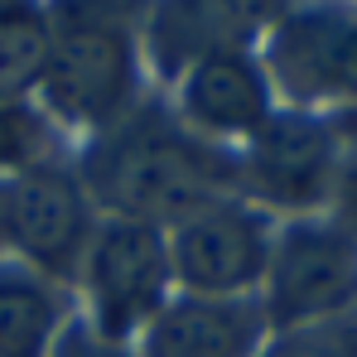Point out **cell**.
<instances>
[{
  "label": "cell",
  "instance_id": "4",
  "mask_svg": "<svg viewBox=\"0 0 357 357\" xmlns=\"http://www.w3.org/2000/svg\"><path fill=\"white\" fill-rule=\"evenodd\" d=\"M169 232L130 218H102L82 256V290L92 309V333L126 348L169 304Z\"/></svg>",
  "mask_w": 357,
  "mask_h": 357
},
{
  "label": "cell",
  "instance_id": "12",
  "mask_svg": "<svg viewBox=\"0 0 357 357\" xmlns=\"http://www.w3.org/2000/svg\"><path fill=\"white\" fill-rule=\"evenodd\" d=\"M63 304L54 280L20 261H0V357H54Z\"/></svg>",
  "mask_w": 357,
  "mask_h": 357
},
{
  "label": "cell",
  "instance_id": "10",
  "mask_svg": "<svg viewBox=\"0 0 357 357\" xmlns=\"http://www.w3.org/2000/svg\"><path fill=\"white\" fill-rule=\"evenodd\" d=\"M256 295L203 299L174 295L140 333V357H256L266 338Z\"/></svg>",
  "mask_w": 357,
  "mask_h": 357
},
{
  "label": "cell",
  "instance_id": "9",
  "mask_svg": "<svg viewBox=\"0 0 357 357\" xmlns=\"http://www.w3.org/2000/svg\"><path fill=\"white\" fill-rule=\"evenodd\" d=\"M271 97L275 92L266 82V68L251 49H218V54H203V59H193L183 68V77H178V121L208 145L246 140L275 112Z\"/></svg>",
  "mask_w": 357,
  "mask_h": 357
},
{
  "label": "cell",
  "instance_id": "3",
  "mask_svg": "<svg viewBox=\"0 0 357 357\" xmlns=\"http://www.w3.org/2000/svg\"><path fill=\"white\" fill-rule=\"evenodd\" d=\"M261 314L271 333H295L357 314V237L338 218H295L271 241Z\"/></svg>",
  "mask_w": 357,
  "mask_h": 357
},
{
  "label": "cell",
  "instance_id": "5",
  "mask_svg": "<svg viewBox=\"0 0 357 357\" xmlns=\"http://www.w3.org/2000/svg\"><path fill=\"white\" fill-rule=\"evenodd\" d=\"M261 68L290 112L328 116L357 107V5L280 10L266 29Z\"/></svg>",
  "mask_w": 357,
  "mask_h": 357
},
{
  "label": "cell",
  "instance_id": "11",
  "mask_svg": "<svg viewBox=\"0 0 357 357\" xmlns=\"http://www.w3.org/2000/svg\"><path fill=\"white\" fill-rule=\"evenodd\" d=\"M256 5H165L150 20V44H155V63L160 68H188L203 54L218 49H246V39L261 29Z\"/></svg>",
  "mask_w": 357,
  "mask_h": 357
},
{
  "label": "cell",
  "instance_id": "14",
  "mask_svg": "<svg viewBox=\"0 0 357 357\" xmlns=\"http://www.w3.org/2000/svg\"><path fill=\"white\" fill-rule=\"evenodd\" d=\"M261 357H357V314L295 328V333H275V343Z\"/></svg>",
  "mask_w": 357,
  "mask_h": 357
},
{
  "label": "cell",
  "instance_id": "8",
  "mask_svg": "<svg viewBox=\"0 0 357 357\" xmlns=\"http://www.w3.org/2000/svg\"><path fill=\"white\" fill-rule=\"evenodd\" d=\"M271 218L246 198H222L169 227V271L183 295L237 299L261 290L271 261Z\"/></svg>",
  "mask_w": 357,
  "mask_h": 357
},
{
  "label": "cell",
  "instance_id": "15",
  "mask_svg": "<svg viewBox=\"0 0 357 357\" xmlns=\"http://www.w3.org/2000/svg\"><path fill=\"white\" fill-rule=\"evenodd\" d=\"M39 150H44V121L29 116V107L0 102V174L10 178L39 165Z\"/></svg>",
  "mask_w": 357,
  "mask_h": 357
},
{
  "label": "cell",
  "instance_id": "1",
  "mask_svg": "<svg viewBox=\"0 0 357 357\" xmlns=\"http://www.w3.org/2000/svg\"><path fill=\"white\" fill-rule=\"evenodd\" d=\"M82 188L107 218H130L150 227H178L183 218L241 198L237 155L198 140L188 126L160 107H135L112 130L92 135L82 155Z\"/></svg>",
  "mask_w": 357,
  "mask_h": 357
},
{
  "label": "cell",
  "instance_id": "13",
  "mask_svg": "<svg viewBox=\"0 0 357 357\" xmlns=\"http://www.w3.org/2000/svg\"><path fill=\"white\" fill-rule=\"evenodd\" d=\"M54 15L39 5H0V102L24 107L49 68Z\"/></svg>",
  "mask_w": 357,
  "mask_h": 357
},
{
  "label": "cell",
  "instance_id": "7",
  "mask_svg": "<svg viewBox=\"0 0 357 357\" xmlns=\"http://www.w3.org/2000/svg\"><path fill=\"white\" fill-rule=\"evenodd\" d=\"M97 232V208L82 178L54 160H39L0 178V246L44 280H73L82 271L87 241Z\"/></svg>",
  "mask_w": 357,
  "mask_h": 357
},
{
  "label": "cell",
  "instance_id": "2",
  "mask_svg": "<svg viewBox=\"0 0 357 357\" xmlns=\"http://www.w3.org/2000/svg\"><path fill=\"white\" fill-rule=\"evenodd\" d=\"M49 15H54V44L39 82L44 107L77 130L102 135L135 112L140 87L135 34L116 10L97 5H63Z\"/></svg>",
  "mask_w": 357,
  "mask_h": 357
},
{
  "label": "cell",
  "instance_id": "16",
  "mask_svg": "<svg viewBox=\"0 0 357 357\" xmlns=\"http://www.w3.org/2000/svg\"><path fill=\"white\" fill-rule=\"evenodd\" d=\"M333 208H338V222L357 237V140L343 150V169H338V188H333Z\"/></svg>",
  "mask_w": 357,
  "mask_h": 357
},
{
  "label": "cell",
  "instance_id": "6",
  "mask_svg": "<svg viewBox=\"0 0 357 357\" xmlns=\"http://www.w3.org/2000/svg\"><path fill=\"white\" fill-rule=\"evenodd\" d=\"M343 135L333 116L314 112H271L256 135H246L237 155V188L251 208H280L314 218L333 203L343 169Z\"/></svg>",
  "mask_w": 357,
  "mask_h": 357
},
{
  "label": "cell",
  "instance_id": "17",
  "mask_svg": "<svg viewBox=\"0 0 357 357\" xmlns=\"http://www.w3.org/2000/svg\"><path fill=\"white\" fill-rule=\"evenodd\" d=\"M54 357H126V348H112V343H102L97 333H82V328H73V333H63Z\"/></svg>",
  "mask_w": 357,
  "mask_h": 357
}]
</instances>
